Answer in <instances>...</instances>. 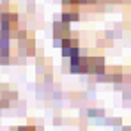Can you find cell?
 Returning <instances> with one entry per match:
<instances>
[{"mask_svg": "<svg viewBox=\"0 0 131 131\" xmlns=\"http://www.w3.org/2000/svg\"><path fill=\"white\" fill-rule=\"evenodd\" d=\"M0 30L9 32L11 36H14V32L18 30V14L13 11H4L0 13Z\"/></svg>", "mask_w": 131, "mask_h": 131, "instance_id": "obj_1", "label": "cell"}, {"mask_svg": "<svg viewBox=\"0 0 131 131\" xmlns=\"http://www.w3.org/2000/svg\"><path fill=\"white\" fill-rule=\"evenodd\" d=\"M60 50H62V55L66 59H73V57H76L82 51L80 50V41L76 37H66V39H62Z\"/></svg>", "mask_w": 131, "mask_h": 131, "instance_id": "obj_2", "label": "cell"}, {"mask_svg": "<svg viewBox=\"0 0 131 131\" xmlns=\"http://www.w3.org/2000/svg\"><path fill=\"white\" fill-rule=\"evenodd\" d=\"M87 66H89V74H105L106 66L105 59L101 55H87Z\"/></svg>", "mask_w": 131, "mask_h": 131, "instance_id": "obj_3", "label": "cell"}, {"mask_svg": "<svg viewBox=\"0 0 131 131\" xmlns=\"http://www.w3.org/2000/svg\"><path fill=\"white\" fill-rule=\"evenodd\" d=\"M9 39H11V34L0 30V64L9 62V57H11V53H9Z\"/></svg>", "mask_w": 131, "mask_h": 131, "instance_id": "obj_4", "label": "cell"}, {"mask_svg": "<svg viewBox=\"0 0 131 131\" xmlns=\"http://www.w3.org/2000/svg\"><path fill=\"white\" fill-rule=\"evenodd\" d=\"M69 30H71L69 23H66V21H57L53 25V37H55V44L57 46H60L62 39L69 37Z\"/></svg>", "mask_w": 131, "mask_h": 131, "instance_id": "obj_5", "label": "cell"}, {"mask_svg": "<svg viewBox=\"0 0 131 131\" xmlns=\"http://www.w3.org/2000/svg\"><path fill=\"white\" fill-rule=\"evenodd\" d=\"M78 20H80L78 7H64V11H62V21L71 23V21H78Z\"/></svg>", "mask_w": 131, "mask_h": 131, "instance_id": "obj_6", "label": "cell"}, {"mask_svg": "<svg viewBox=\"0 0 131 131\" xmlns=\"http://www.w3.org/2000/svg\"><path fill=\"white\" fill-rule=\"evenodd\" d=\"M25 37H27V36H25ZM25 37L20 39V43H18V50H20L21 55H32V53H34V41H32V39L27 41Z\"/></svg>", "mask_w": 131, "mask_h": 131, "instance_id": "obj_7", "label": "cell"}, {"mask_svg": "<svg viewBox=\"0 0 131 131\" xmlns=\"http://www.w3.org/2000/svg\"><path fill=\"white\" fill-rule=\"evenodd\" d=\"M99 0H62L64 7H80V5H92L97 4Z\"/></svg>", "mask_w": 131, "mask_h": 131, "instance_id": "obj_8", "label": "cell"}, {"mask_svg": "<svg viewBox=\"0 0 131 131\" xmlns=\"http://www.w3.org/2000/svg\"><path fill=\"white\" fill-rule=\"evenodd\" d=\"M89 115H92V117H96V115H103V110H90Z\"/></svg>", "mask_w": 131, "mask_h": 131, "instance_id": "obj_9", "label": "cell"}]
</instances>
